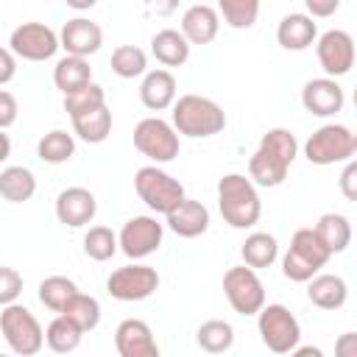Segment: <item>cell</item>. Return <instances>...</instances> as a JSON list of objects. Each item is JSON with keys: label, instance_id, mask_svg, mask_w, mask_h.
<instances>
[{"label": "cell", "instance_id": "1", "mask_svg": "<svg viewBox=\"0 0 357 357\" xmlns=\"http://www.w3.org/2000/svg\"><path fill=\"white\" fill-rule=\"evenodd\" d=\"M218 209L231 229H251L262 215L257 184L243 173H226L218 181Z\"/></svg>", "mask_w": 357, "mask_h": 357}, {"label": "cell", "instance_id": "2", "mask_svg": "<svg viewBox=\"0 0 357 357\" xmlns=\"http://www.w3.org/2000/svg\"><path fill=\"white\" fill-rule=\"evenodd\" d=\"M173 128L190 139H206L226 128V112L220 103L204 95H181L173 100Z\"/></svg>", "mask_w": 357, "mask_h": 357}, {"label": "cell", "instance_id": "3", "mask_svg": "<svg viewBox=\"0 0 357 357\" xmlns=\"http://www.w3.org/2000/svg\"><path fill=\"white\" fill-rule=\"evenodd\" d=\"M0 332L8 349L20 357H33L45 346V329L25 304H6L0 312Z\"/></svg>", "mask_w": 357, "mask_h": 357}, {"label": "cell", "instance_id": "4", "mask_svg": "<svg viewBox=\"0 0 357 357\" xmlns=\"http://www.w3.org/2000/svg\"><path fill=\"white\" fill-rule=\"evenodd\" d=\"M357 151V137L349 126L343 123H326L321 128H315L310 134V139L304 142V156L310 165L326 167V165H337L351 159Z\"/></svg>", "mask_w": 357, "mask_h": 357}, {"label": "cell", "instance_id": "5", "mask_svg": "<svg viewBox=\"0 0 357 357\" xmlns=\"http://www.w3.org/2000/svg\"><path fill=\"white\" fill-rule=\"evenodd\" d=\"M134 190H137L139 201L156 215H167L184 198V184L178 178H173L167 170H162L159 165L139 167L134 176Z\"/></svg>", "mask_w": 357, "mask_h": 357}, {"label": "cell", "instance_id": "6", "mask_svg": "<svg viewBox=\"0 0 357 357\" xmlns=\"http://www.w3.org/2000/svg\"><path fill=\"white\" fill-rule=\"evenodd\" d=\"M257 329L273 354H290L301 340V324L284 304H262L257 312Z\"/></svg>", "mask_w": 357, "mask_h": 357}, {"label": "cell", "instance_id": "7", "mask_svg": "<svg viewBox=\"0 0 357 357\" xmlns=\"http://www.w3.org/2000/svg\"><path fill=\"white\" fill-rule=\"evenodd\" d=\"M223 293L237 315H257L259 307L265 304V284L257 276V271L248 268L245 262L223 273Z\"/></svg>", "mask_w": 357, "mask_h": 357}, {"label": "cell", "instance_id": "8", "mask_svg": "<svg viewBox=\"0 0 357 357\" xmlns=\"http://www.w3.org/2000/svg\"><path fill=\"white\" fill-rule=\"evenodd\" d=\"M134 148L148 156L151 162L162 165V162H173L178 156V134L173 128V123L162 120V117H145L137 123L134 128Z\"/></svg>", "mask_w": 357, "mask_h": 357}, {"label": "cell", "instance_id": "9", "mask_svg": "<svg viewBox=\"0 0 357 357\" xmlns=\"http://www.w3.org/2000/svg\"><path fill=\"white\" fill-rule=\"evenodd\" d=\"M156 287H159L156 268L142 265V262L123 265V268L112 271L106 279V293L117 301H145L156 293Z\"/></svg>", "mask_w": 357, "mask_h": 357}, {"label": "cell", "instance_id": "10", "mask_svg": "<svg viewBox=\"0 0 357 357\" xmlns=\"http://www.w3.org/2000/svg\"><path fill=\"white\" fill-rule=\"evenodd\" d=\"M8 50L25 61H47L59 50V33L45 22H22L11 31Z\"/></svg>", "mask_w": 357, "mask_h": 357}, {"label": "cell", "instance_id": "11", "mask_svg": "<svg viewBox=\"0 0 357 357\" xmlns=\"http://www.w3.org/2000/svg\"><path fill=\"white\" fill-rule=\"evenodd\" d=\"M165 237V226L151 218V215H134L123 223L120 234H117V248L128 257V259H145L153 251H159Z\"/></svg>", "mask_w": 357, "mask_h": 357}, {"label": "cell", "instance_id": "12", "mask_svg": "<svg viewBox=\"0 0 357 357\" xmlns=\"http://www.w3.org/2000/svg\"><path fill=\"white\" fill-rule=\"evenodd\" d=\"M315 56L329 78H343L354 67V39L343 28H332L315 39Z\"/></svg>", "mask_w": 357, "mask_h": 357}, {"label": "cell", "instance_id": "13", "mask_svg": "<svg viewBox=\"0 0 357 357\" xmlns=\"http://www.w3.org/2000/svg\"><path fill=\"white\" fill-rule=\"evenodd\" d=\"M301 103H304V109H307L310 114H315V117H332V114H337V112L343 109L346 92H343V86L337 84V78L324 75V78H312V81L304 84V89H301Z\"/></svg>", "mask_w": 357, "mask_h": 357}, {"label": "cell", "instance_id": "14", "mask_svg": "<svg viewBox=\"0 0 357 357\" xmlns=\"http://www.w3.org/2000/svg\"><path fill=\"white\" fill-rule=\"evenodd\" d=\"M98 215V201L86 187H67L56 195V218L70 229L92 223Z\"/></svg>", "mask_w": 357, "mask_h": 357}, {"label": "cell", "instance_id": "15", "mask_svg": "<svg viewBox=\"0 0 357 357\" xmlns=\"http://www.w3.org/2000/svg\"><path fill=\"white\" fill-rule=\"evenodd\" d=\"M114 349L120 357H156L159 346L142 318H126L114 329Z\"/></svg>", "mask_w": 357, "mask_h": 357}, {"label": "cell", "instance_id": "16", "mask_svg": "<svg viewBox=\"0 0 357 357\" xmlns=\"http://www.w3.org/2000/svg\"><path fill=\"white\" fill-rule=\"evenodd\" d=\"M103 45V31L98 22L86 20V17H75L67 20L61 33H59V47H64L70 56H84L89 59L92 53H98Z\"/></svg>", "mask_w": 357, "mask_h": 357}, {"label": "cell", "instance_id": "17", "mask_svg": "<svg viewBox=\"0 0 357 357\" xmlns=\"http://www.w3.org/2000/svg\"><path fill=\"white\" fill-rule=\"evenodd\" d=\"M165 218H167V229H170L173 234H178V237H187V240L201 237V234L209 229V209H206L201 201L187 198V195H184Z\"/></svg>", "mask_w": 357, "mask_h": 357}, {"label": "cell", "instance_id": "18", "mask_svg": "<svg viewBox=\"0 0 357 357\" xmlns=\"http://www.w3.org/2000/svg\"><path fill=\"white\" fill-rule=\"evenodd\" d=\"M218 31H220L218 8L206 6V3L190 6L181 17V33L190 45H209V42H215Z\"/></svg>", "mask_w": 357, "mask_h": 357}, {"label": "cell", "instance_id": "19", "mask_svg": "<svg viewBox=\"0 0 357 357\" xmlns=\"http://www.w3.org/2000/svg\"><path fill=\"white\" fill-rule=\"evenodd\" d=\"M139 100L151 112H165L176 100V75L170 70H145L139 84Z\"/></svg>", "mask_w": 357, "mask_h": 357}, {"label": "cell", "instance_id": "20", "mask_svg": "<svg viewBox=\"0 0 357 357\" xmlns=\"http://www.w3.org/2000/svg\"><path fill=\"white\" fill-rule=\"evenodd\" d=\"M307 298L318 310H340L349 298V284L337 273H315L307 279Z\"/></svg>", "mask_w": 357, "mask_h": 357}, {"label": "cell", "instance_id": "21", "mask_svg": "<svg viewBox=\"0 0 357 357\" xmlns=\"http://www.w3.org/2000/svg\"><path fill=\"white\" fill-rule=\"evenodd\" d=\"M315 39H318V25L310 14L296 11L282 17V22L276 25V42L284 50H307Z\"/></svg>", "mask_w": 357, "mask_h": 357}, {"label": "cell", "instance_id": "22", "mask_svg": "<svg viewBox=\"0 0 357 357\" xmlns=\"http://www.w3.org/2000/svg\"><path fill=\"white\" fill-rule=\"evenodd\" d=\"M190 42L176 28H162L151 39V53L162 67H181L190 59Z\"/></svg>", "mask_w": 357, "mask_h": 357}, {"label": "cell", "instance_id": "23", "mask_svg": "<svg viewBox=\"0 0 357 357\" xmlns=\"http://www.w3.org/2000/svg\"><path fill=\"white\" fill-rule=\"evenodd\" d=\"M287 170H290V165L284 159H279L276 153H271L268 148H262V145L248 159V178L257 187H279L287 178Z\"/></svg>", "mask_w": 357, "mask_h": 357}, {"label": "cell", "instance_id": "24", "mask_svg": "<svg viewBox=\"0 0 357 357\" xmlns=\"http://www.w3.org/2000/svg\"><path fill=\"white\" fill-rule=\"evenodd\" d=\"M312 229H315L318 240L329 248V254H343L351 243V223L340 212H324Z\"/></svg>", "mask_w": 357, "mask_h": 357}, {"label": "cell", "instance_id": "25", "mask_svg": "<svg viewBox=\"0 0 357 357\" xmlns=\"http://www.w3.org/2000/svg\"><path fill=\"white\" fill-rule=\"evenodd\" d=\"M36 192V176L22 167V165H11L0 170V198L8 204H25L31 201Z\"/></svg>", "mask_w": 357, "mask_h": 357}, {"label": "cell", "instance_id": "26", "mask_svg": "<svg viewBox=\"0 0 357 357\" xmlns=\"http://www.w3.org/2000/svg\"><path fill=\"white\" fill-rule=\"evenodd\" d=\"M89 81H92V67H89V61H86L84 56H70V53H67V56L59 59L56 67H53V84H56V89H61L64 95L81 89V86H86Z\"/></svg>", "mask_w": 357, "mask_h": 357}, {"label": "cell", "instance_id": "27", "mask_svg": "<svg viewBox=\"0 0 357 357\" xmlns=\"http://www.w3.org/2000/svg\"><path fill=\"white\" fill-rule=\"evenodd\" d=\"M240 257L248 268H271L279 259V243L268 231H251L240 248Z\"/></svg>", "mask_w": 357, "mask_h": 357}, {"label": "cell", "instance_id": "28", "mask_svg": "<svg viewBox=\"0 0 357 357\" xmlns=\"http://www.w3.org/2000/svg\"><path fill=\"white\" fill-rule=\"evenodd\" d=\"M73 128L84 142L100 145L112 134V112H109V106L103 103V106H98L92 112H84V114L73 117Z\"/></svg>", "mask_w": 357, "mask_h": 357}, {"label": "cell", "instance_id": "29", "mask_svg": "<svg viewBox=\"0 0 357 357\" xmlns=\"http://www.w3.org/2000/svg\"><path fill=\"white\" fill-rule=\"evenodd\" d=\"M36 156L47 165H64L75 156V137L64 128H53L36 142Z\"/></svg>", "mask_w": 357, "mask_h": 357}, {"label": "cell", "instance_id": "30", "mask_svg": "<svg viewBox=\"0 0 357 357\" xmlns=\"http://www.w3.org/2000/svg\"><path fill=\"white\" fill-rule=\"evenodd\" d=\"M81 337H84V332L67 318V315H56L50 324H47V329H45V343H47V349L50 351H56V354H70V351H75L78 346H81Z\"/></svg>", "mask_w": 357, "mask_h": 357}, {"label": "cell", "instance_id": "31", "mask_svg": "<svg viewBox=\"0 0 357 357\" xmlns=\"http://www.w3.org/2000/svg\"><path fill=\"white\" fill-rule=\"evenodd\" d=\"M195 343L206 351V354H223L234 346V326L229 321H220V318H212V321H204L195 332Z\"/></svg>", "mask_w": 357, "mask_h": 357}, {"label": "cell", "instance_id": "32", "mask_svg": "<svg viewBox=\"0 0 357 357\" xmlns=\"http://www.w3.org/2000/svg\"><path fill=\"white\" fill-rule=\"evenodd\" d=\"M61 315H67V318L86 335V332H92V329L100 324V301H98L95 296H86V293L78 290V293L64 304Z\"/></svg>", "mask_w": 357, "mask_h": 357}, {"label": "cell", "instance_id": "33", "mask_svg": "<svg viewBox=\"0 0 357 357\" xmlns=\"http://www.w3.org/2000/svg\"><path fill=\"white\" fill-rule=\"evenodd\" d=\"M112 73L120 78H139L148 70V56L137 45H117L112 50Z\"/></svg>", "mask_w": 357, "mask_h": 357}, {"label": "cell", "instance_id": "34", "mask_svg": "<svg viewBox=\"0 0 357 357\" xmlns=\"http://www.w3.org/2000/svg\"><path fill=\"white\" fill-rule=\"evenodd\" d=\"M78 293V284L70 279V276H47L39 282V301L53 310V312H61L64 304Z\"/></svg>", "mask_w": 357, "mask_h": 357}, {"label": "cell", "instance_id": "35", "mask_svg": "<svg viewBox=\"0 0 357 357\" xmlns=\"http://www.w3.org/2000/svg\"><path fill=\"white\" fill-rule=\"evenodd\" d=\"M218 17H223L229 28L245 31L259 17V0H218Z\"/></svg>", "mask_w": 357, "mask_h": 357}, {"label": "cell", "instance_id": "36", "mask_svg": "<svg viewBox=\"0 0 357 357\" xmlns=\"http://www.w3.org/2000/svg\"><path fill=\"white\" fill-rule=\"evenodd\" d=\"M117 234L109 229V226H92L86 234H84V254L95 262H106L117 254Z\"/></svg>", "mask_w": 357, "mask_h": 357}, {"label": "cell", "instance_id": "37", "mask_svg": "<svg viewBox=\"0 0 357 357\" xmlns=\"http://www.w3.org/2000/svg\"><path fill=\"white\" fill-rule=\"evenodd\" d=\"M290 248H293V251H298L304 259H310L315 268H324V265L332 259L329 248H326V245L318 240L315 229H310V226H304V229H296V231H293Z\"/></svg>", "mask_w": 357, "mask_h": 357}, {"label": "cell", "instance_id": "38", "mask_svg": "<svg viewBox=\"0 0 357 357\" xmlns=\"http://www.w3.org/2000/svg\"><path fill=\"white\" fill-rule=\"evenodd\" d=\"M103 103H106V92H103V86L95 84V81H89L86 86H81V89L64 95V112L70 114V120L78 117V114H84V112H92V109H98V106H103Z\"/></svg>", "mask_w": 357, "mask_h": 357}, {"label": "cell", "instance_id": "39", "mask_svg": "<svg viewBox=\"0 0 357 357\" xmlns=\"http://www.w3.org/2000/svg\"><path fill=\"white\" fill-rule=\"evenodd\" d=\"M259 145L268 148L271 153H276L279 159H284L287 165H293L296 156H298V139H296V134L290 128H271V131H265Z\"/></svg>", "mask_w": 357, "mask_h": 357}, {"label": "cell", "instance_id": "40", "mask_svg": "<svg viewBox=\"0 0 357 357\" xmlns=\"http://www.w3.org/2000/svg\"><path fill=\"white\" fill-rule=\"evenodd\" d=\"M318 271H321V268H315L310 259H304V257H301L298 251H293V248H287L284 257H282V273H284V279H290V282H307V279H312Z\"/></svg>", "mask_w": 357, "mask_h": 357}, {"label": "cell", "instance_id": "41", "mask_svg": "<svg viewBox=\"0 0 357 357\" xmlns=\"http://www.w3.org/2000/svg\"><path fill=\"white\" fill-rule=\"evenodd\" d=\"M22 293V276L20 271L8 268V265H0V307L17 301Z\"/></svg>", "mask_w": 357, "mask_h": 357}, {"label": "cell", "instance_id": "42", "mask_svg": "<svg viewBox=\"0 0 357 357\" xmlns=\"http://www.w3.org/2000/svg\"><path fill=\"white\" fill-rule=\"evenodd\" d=\"M17 114H20L17 98H14L8 89H0V128L6 131L8 126H14V123H17Z\"/></svg>", "mask_w": 357, "mask_h": 357}, {"label": "cell", "instance_id": "43", "mask_svg": "<svg viewBox=\"0 0 357 357\" xmlns=\"http://www.w3.org/2000/svg\"><path fill=\"white\" fill-rule=\"evenodd\" d=\"M340 192L346 195V201H357V162L346 159V167L340 173Z\"/></svg>", "mask_w": 357, "mask_h": 357}, {"label": "cell", "instance_id": "44", "mask_svg": "<svg viewBox=\"0 0 357 357\" xmlns=\"http://www.w3.org/2000/svg\"><path fill=\"white\" fill-rule=\"evenodd\" d=\"M304 6H307V14L312 20H324L340 8V0H304Z\"/></svg>", "mask_w": 357, "mask_h": 357}, {"label": "cell", "instance_id": "45", "mask_svg": "<svg viewBox=\"0 0 357 357\" xmlns=\"http://www.w3.org/2000/svg\"><path fill=\"white\" fill-rule=\"evenodd\" d=\"M17 75V56L8 47H0V86Z\"/></svg>", "mask_w": 357, "mask_h": 357}, {"label": "cell", "instance_id": "46", "mask_svg": "<svg viewBox=\"0 0 357 357\" xmlns=\"http://www.w3.org/2000/svg\"><path fill=\"white\" fill-rule=\"evenodd\" d=\"M335 351H337V357H357V335L354 332L340 335V340L335 343Z\"/></svg>", "mask_w": 357, "mask_h": 357}, {"label": "cell", "instance_id": "47", "mask_svg": "<svg viewBox=\"0 0 357 357\" xmlns=\"http://www.w3.org/2000/svg\"><path fill=\"white\" fill-rule=\"evenodd\" d=\"M178 3H181V0H145L148 11H151V14H159V17H170V14L178 8Z\"/></svg>", "mask_w": 357, "mask_h": 357}, {"label": "cell", "instance_id": "48", "mask_svg": "<svg viewBox=\"0 0 357 357\" xmlns=\"http://www.w3.org/2000/svg\"><path fill=\"white\" fill-rule=\"evenodd\" d=\"M8 156H11V139H8V134L0 128V165H3Z\"/></svg>", "mask_w": 357, "mask_h": 357}, {"label": "cell", "instance_id": "49", "mask_svg": "<svg viewBox=\"0 0 357 357\" xmlns=\"http://www.w3.org/2000/svg\"><path fill=\"white\" fill-rule=\"evenodd\" d=\"M64 3H67L70 8H75V11H89L98 0H64Z\"/></svg>", "mask_w": 357, "mask_h": 357}]
</instances>
